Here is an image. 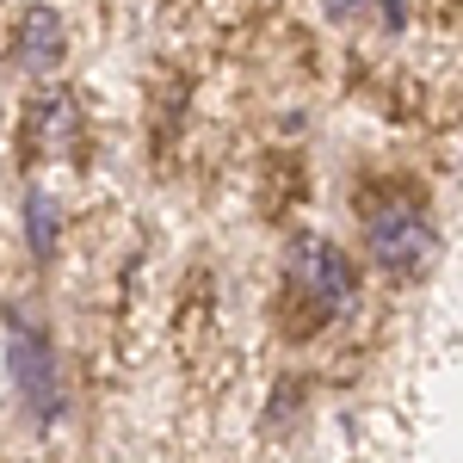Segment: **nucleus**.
Here are the masks:
<instances>
[{
  "instance_id": "5",
  "label": "nucleus",
  "mask_w": 463,
  "mask_h": 463,
  "mask_svg": "<svg viewBox=\"0 0 463 463\" xmlns=\"http://www.w3.org/2000/svg\"><path fill=\"white\" fill-rule=\"evenodd\" d=\"M74 130H80V118H74L69 93L32 99V118H25V148L32 155H62V148H74Z\"/></svg>"
},
{
  "instance_id": "3",
  "label": "nucleus",
  "mask_w": 463,
  "mask_h": 463,
  "mask_svg": "<svg viewBox=\"0 0 463 463\" xmlns=\"http://www.w3.org/2000/svg\"><path fill=\"white\" fill-rule=\"evenodd\" d=\"M6 358H13V395H19V408L32 414L37 427H50L62 414V364H56L50 334L32 316H13L6 321Z\"/></svg>"
},
{
  "instance_id": "8",
  "label": "nucleus",
  "mask_w": 463,
  "mask_h": 463,
  "mask_svg": "<svg viewBox=\"0 0 463 463\" xmlns=\"http://www.w3.org/2000/svg\"><path fill=\"white\" fill-rule=\"evenodd\" d=\"M383 25H390V32L402 25V0H383Z\"/></svg>"
},
{
  "instance_id": "4",
  "label": "nucleus",
  "mask_w": 463,
  "mask_h": 463,
  "mask_svg": "<svg viewBox=\"0 0 463 463\" xmlns=\"http://www.w3.org/2000/svg\"><path fill=\"white\" fill-rule=\"evenodd\" d=\"M13 62L25 74H37V80L62 74V62H69V25H62L56 6H25L19 13V25H13Z\"/></svg>"
},
{
  "instance_id": "6",
  "label": "nucleus",
  "mask_w": 463,
  "mask_h": 463,
  "mask_svg": "<svg viewBox=\"0 0 463 463\" xmlns=\"http://www.w3.org/2000/svg\"><path fill=\"white\" fill-rule=\"evenodd\" d=\"M25 248H32L37 266H50V260L62 253V204H56L43 185L25 192Z\"/></svg>"
},
{
  "instance_id": "2",
  "label": "nucleus",
  "mask_w": 463,
  "mask_h": 463,
  "mask_svg": "<svg viewBox=\"0 0 463 463\" xmlns=\"http://www.w3.org/2000/svg\"><path fill=\"white\" fill-rule=\"evenodd\" d=\"M364 260L395 279V285H420L432 266H439V229L420 204L395 198V204H377L364 216Z\"/></svg>"
},
{
  "instance_id": "7",
  "label": "nucleus",
  "mask_w": 463,
  "mask_h": 463,
  "mask_svg": "<svg viewBox=\"0 0 463 463\" xmlns=\"http://www.w3.org/2000/svg\"><path fill=\"white\" fill-rule=\"evenodd\" d=\"M364 6H371V0H321V13H327L334 25H353V19H364Z\"/></svg>"
},
{
  "instance_id": "1",
  "label": "nucleus",
  "mask_w": 463,
  "mask_h": 463,
  "mask_svg": "<svg viewBox=\"0 0 463 463\" xmlns=\"http://www.w3.org/2000/svg\"><path fill=\"white\" fill-rule=\"evenodd\" d=\"M285 285L316 321H340L358 309V266L327 235H290L285 248Z\"/></svg>"
}]
</instances>
